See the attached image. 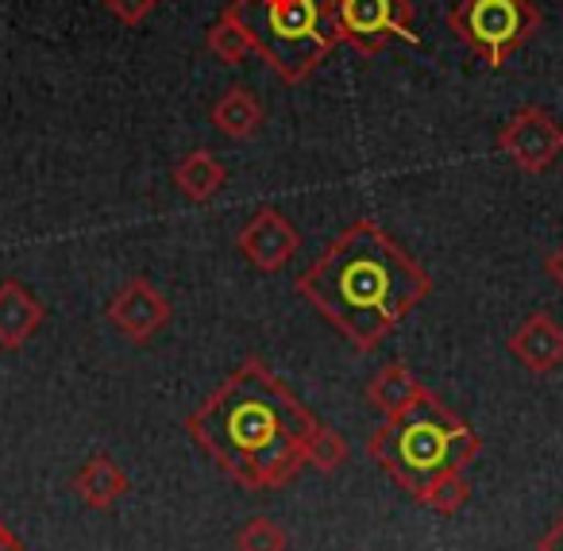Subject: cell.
<instances>
[{
	"instance_id": "1",
	"label": "cell",
	"mask_w": 563,
	"mask_h": 551,
	"mask_svg": "<svg viewBox=\"0 0 563 551\" xmlns=\"http://www.w3.org/2000/svg\"><path fill=\"white\" fill-rule=\"evenodd\" d=\"M321 420L263 359H247L186 420L201 451L243 489H278L306 471Z\"/></svg>"
},
{
	"instance_id": "2",
	"label": "cell",
	"mask_w": 563,
	"mask_h": 551,
	"mask_svg": "<svg viewBox=\"0 0 563 551\" xmlns=\"http://www.w3.org/2000/svg\"><path fill=\"white\" fill-rule=\"evenodd\" d=\"M298 294L355 351H375L432 294V278L375 220H355L301 274Z\"/></svg>"
},
{
	"instance_id": "3",
	"label": "cell",
	"mask_w": 563,
	"mask_h": 551,
	"mask_svg": "<svg viewBox=\"0 0 563 551\" xmlns=\"http://www.w3.org/2000/svg\"><path fill=\"white\" fill-rule=\"evenodd\" d=\"M483 440L478 432L460 420L437 394L424 389L406 412L386 417L383 425L371 432L367 455L406 489L409 497H421L437 474L463 471L471 459L478 455Z\"/></svg>"
},
{
	"instance_id": "4",
	"label": "cell",
	"mask_w": 563,
	"mask_h": 551,
	"mask_svg": "<svg viewBox=\"0 0 563 551\" xmlns=\"http://www.w3.org/2000/svg\"><path fill=\"white\" fill-rule=\"evenodd\" d=\"M232 12L247 27L255 51L282 81H306L340 47L332 0H232Z\"/></svg>"
},
{
	"instance_id": "5",
	"label": "cell",
	"mask_w": 563,
	"mask_h": 551,
	"mask_svg": "<svg viewBox=\"0 0 563 551\" xmlns=\"http://www.w3.org/2000/svg\"><path fill=\"white\" fill-rule=\"evenodd\" d=\"M448 27L490 70H498L540 32V12L529 0H460L448 12Z\"/></svg>"
},
{
	"instance_id": "6",
	"label": "cell",
	"mask_w": 563,
	"mask_h": 551,
	"mask_svg": "<svg viewBox=\"0 0 563 551\" xmlns=\"http://www.w3.org/2000/svg\"><path fill=\"white\" fill-rule=\"evenodd\" d=\"M332 16L340 43H352L360 55H378L390 40H406L413 47L421 43L409 0H332Z\"/></svg>"
},
{
	"instance_id": "7",
	"label": "cell",
	"mask_w": 563,
	"mask_h": 551,
	"mask_svg": "<svg viewBox=\"0 0 563 551\" xmlns=\"http://www.w3.org/2000/svg\"><path fill=\"white\" fill-rule=\"evenodd\" d=\"M498 147L514 158L517 170L544 174L548 166L563 155V124L552 112L529 104V109L509 117V124L501 128V135H498Z\"/></svg>"
},
{
	"instance_id": "8",
	"label": "cell",
	"mask_w": 563,
	"mask_h": 551,
	"mask_svg": "<svg viewBox=\"0 0 563 551\" xmlns=\"http://www.w3.org/2000/svg\"><path fill=\"white\" fill-rule=\"evenodd\" d=\"M298 247H301L298 228L282 217L278 209H271V205L255 209V217L240 232V255L263 274H278L282 266L298 255Z\"/></svg>"
},
{
	"instance_id": "9",
	"label": "cell",
	"mask_w": 563,
	"mask_h": 551,
	"mask_svg": "<svg viewBox=\"0 0 563 551\" xmlns=\"http://www.w3.org/2000/svg\"><path fill=\"white\" fill-rule=\"evenodd\" d=\"M170 301L147 278H128L109 301V320L135 343H147L151 335H158L170 324Z\"/></svg>"
},
{
	"instance_id": "10",
	"label": "cell",
	"mask_w": 563,
	"mask_h": 551,
	"mask_svg": "<svg viewBox=\"0 0 563 551\" xmlns=\"http://www.w3.org/2000/svg\"><path fill=\"white\" fill-rule=\"evenodd\" d=\"M509 355L532 374H548L563 363V328L548 312H532L514 335H509Z\"/></svg>"
},
{
	"instance_id": "11",
	"label": "cell",
	"mask_w": 563,
	"mask_h": 551,
	"mask_svg": "<svg viewBox=\"0 0 563 551\" xmlns=\"http://www.w3.org/2000/svg\"><path fill=\"white\" fill-rule=\"evenodd\" d=\"M43 317H47V309L16 278L0 282V348L20 351L43 324Z\"/></svg>"
},
{
	"instance_id": "12",
	"label": "cell",
	"mask_w": 563,
	"mask_h": 551,
	"mask_svg": "<svg viewBox=\"0 0 563 551\" xmlns=\"http://www.w3.org/2000/svg\"><path fill=\"white\" fill-rule=\"evenodd\" d=\"M128 486H132L128 474L120 471V466L112 463V455H104V451L89 455L70 482V489L78 494V502L89 505V509H112V505L128 494Z\"/></svg>"
},
{
	"instance_id": "13",
	"label": "cell",
	"mask_w": 563,
	"mask_h": 551,
	"mask_svg": "<svg viewBox=\"0 0 563 551\" xmlns=\"http://www.w3.org/2000/svg\"><path fill=\"white\" fill-rule=\"evenodd\" d=\"M224 181H228V170L212 151H194V155H186L174 166V186L194 205H209L212 197L224 189Z\"/></svg>"
},
{
	"instance_id": "14",
	"label": "cell",
	"mask_w": 563,
	"mask_h": 551,
	"mask_svg": "<svg viewBox=\"0 0 563 551\" xmlns=\"http://www.w3.org/2000/svg\"><path fill=\"white\" fill-rule=\"evenodd\" d=\"M424 394V386L417 382V374L409 371L406 363H386L383 371L375 374V382L367 386V397L383 417H398L406 412L417 397Z\"/></svg>"
},
{
	"instance_id": "15",
	"label": "cell",
	"mask_w": 563,
	"mask_h": 551,
	"mask_svg": "<svg viewBox=\"0 0 563 551\" xmlns=\"http://www.w3.org/2000/svg\"><path fill=\"white\" fill-rule=\"evenodd\" d=\"M212 124L228 135V140H251L263 124V104L255 101V93L243 86H232L217 104H212Z\"/></svg>"
},
{
	"instance_id": "16",
	"label": "cell",
	"mask_w": 563,
	"mask_h": 551,
	"mask_svg": "<svg viewBox=\"0 0 563 551\" xmlns=\"http://www.w3.org/2000/svg\"><path fill=\"white\" fill-rule=\"evenodd\" d=\"M209 51L224 66H240L243 58H247L251 51H255V43H251L247 27H243L240 20L232 16V12H224V16H220L217 24L209 27Z\"/></svg>"
},
{
	"instance_id": "17",
	"label": "cell",
	"mask_w": 563,
	"mask_h": 551,
	"mask_svg": "<svg viewBox=\"0 0 563 551\" xmlns=\"http://www.w3.org/2000/svg\"><path fill=\"white\" fill-rule=\"evenodd\" d=\"M467 497H471L467 474H463V471H444L421 489V497H417V502H421L424 509L444 513V517H448V513L463 509V505H467Z\"/></svg>"
},
{
	"instance_id": "18",
	"label": "cell",
	"mask_w": 563,
	"mask_h": 551,
	"mask_svg": "<svg viewBox=\"0 0 563 551\" xmlns=\"http://www.w3.org/2000/svg\"><path fill=\"white\" fill-rule=\"evenodd\" d=\"M235 551H290V536L278 520L271 517H251L247 525L235 532Z\"/></svg>"
},
{
	"instance_id": "19",
	"label": "cell",
	"mask_w": 563,
	"mask_h": 551,
	"mask_svg": "<svg viewBox=\"0 0 563 551\" xmlns=\"http://www.w3.org/2000/svg\"><path fill=\"white\" fill-rule=\"evenodd\" d=\"M306 463L313 466V471H321V474L340 471V466L347 463V440L336 432V428L321 425V428L313 432V440H309Z\"/></svg>"
},
{
	"instance_id": "20",
	"label": "cell",
	"mask_w": 563,
	"mask_h": 551,
	"mask_svg": "<svg viewBox=\"0 0 563 551\" xmlns=\"http://www.w3.org/2000/svg\"><path fill=\"white\" fill-rule=\"evenodd\" d=\"M155 4H158V0H104V9H109L112 16H117L120 24H128V27H140L143 20L155 12Z\"/></svg>"
},
{
	"instance_id": "21",
	"label": "cell",
	"mask_w": 563,
	"mask_h": 551,
	"mask_svg": "<svg viewBox=\"0 0 563 551\" xmlns=\"http://www.w3.org/2000/svg\"><path fill=\"white\" fill-rule=\"evenodd\" d=\"M537 551H563V513L544 528V532H540Z\"/></svg>"
},
{
	"instance_id": "22",
	"label": "cell",
	"mask_w": 563,
	"mask_h": 551,
	"mask_svg": "<svg viewBox=\"0 0 563 551\" xmlns=\"http://www.w3.org/2000/svg\"><path fill=\"white\" fill-rule=\"evenodd\" d=\"M544 274H548V278L555 282V286L563 289V243H560V247L552 251V255L544 258Z\"/></svg>"
},
{
	"instance_id": "23",
	"label": "cell",
	"mask_w": 563,
	"mask_h": 551,
	"mask_svg": "<svg viewBox=\"0 0 563 551\" xmlns=\"http://www.w3.org/2000/svg\"><path fill=\"white\" fill-rule=\"evenodd\" d=\"M0 551H24V543H20V536L12 532L4 520H0Z\"/></svg>"
}]
</instances>
